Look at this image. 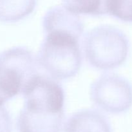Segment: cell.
<instances>
[{
  "instance_id": "6da1fadb",
  "label": "cell",
  "mask_w": 132,
  "mask_h": 132,
  "mask_svg": "<svg viewBox=\"0 0 132 132\" xmlns=\"http://www.w3.org/2000/svg\"><path fill=\"white\" fill-rule=\"evenodd\" d=\"M21 94L24 106L18 120V132H60L64 118V92L48 75L37 73Z\"/></svg>"
},
{
  "instance_id": "7a4b0ae2",
  "label": "cell",
  "mask_w": 132,
  "mask_h": 132,
  "mask_svg": "<svg viewBox=\"0 0 132 132\" xmlns=\"http://www.w3.org/2000/svg\"><path fill=\"white\" fill-rule=\"evenodd\" d=\"M45 34L36 57L39 67L55 80L74 77L82 64L80 37L61 31H50Z\"/></svg>"
},
{
  "instance_id": "3957f363",
  "label": "cell",
  "mask_w": 132,
  "mask_h": 132,
  "mask_svg": "<svg viewBox=\"0 0 132 132\" xmlns=\"http://www.w3.org/2000/svg\"><path fill=\"white\" fill-rule=\"evenodd\" d=\"M129 41L116 27L101 25L85 34L83 51L88 63L101 70H110L122 65L128 57Z\"/></svg>"
},
{
  "instance_id": "277c9868",
  "label": "cell",
  "mask_w": 132,
  "mask_h": 132,
  "mask_svg": "<svg viewBox=\"0 0 132 132\" xmlns=\"http://www.w3.org/2000/svg\"><path fill=\"white\" fill-rule=\"evenodd\" d=\"M37 59L24 46L0 54V105L21 94L27 82L38 73Z\"/></svg>"
},
{
  "instance_id": "5b68a950",
  "label": "cell",
  "mask_w": 132,
  "mask_h": 132,
  "mask_svg": "<svg viewBox=\"0 0 132 132\" xmlns=\"http://www.w3.org/2000/svg\"><path fill=\"white\" fill-rule=\"evenodd\" d=\"M93 103L104 112L119 114L132 106V86L128 80L116 73H105L90 86Z\"/></svg>"
},
{
  "instance_id": "8992f818",
  "label": "cell",
  "mask_w": 132,
  "mask_h": 132,
  "mask_svg": "<svg viewBox=\"0 0 132 132\" xmlns=\"http://www.w3.org/2000/svg\"><path fill=\"white\" fill-rule=\"evenodd\" d=\"M84 23L79 15L71 12L62 6L49 9L43 19L45 33L50 31H61L71 33L81 37L84 32Z\"/></svg>"
},
{
  "instance_id": "52a82bcc",
  "label": "cell",
  "mask_w": 132,
  "mask_h": 132,
  "mask_svg": "<svg viewBox=\"0 0 132 132\" xmlns=\"http://www.w3.org/2000/svg\"><path fill=\"white\" fill-rule=\"evenodd\" d=\"M64 132H111V126L99 111L85 109L75 112L68 118Z\"/></svg>"
},
{
  "instance_id": "ba28073f",
  "label": "cell",
  "mask_w": 132,
  "mask_h": 132,
  "mask_svg": "<svg viewBox=\"0 0 132 132\" xmlns=\"http://www.w3.org/2000/svg\"><path fill=\"white\" fill-rule=\"evenodd\" d=\"M37 0H0V21L15 23L32 14Z\"/></svg>"
},
{
  "instance_id": "9c48e42d",
  "label": "cell",
  "mask_w": 132,
  "mask_h": 132,
  "mask_svg": "<svg viewBox=\"0 0 132 132\" xmlns=\"http://www.w3.org/2000/svg\"><path fill=\"white\" fill-rule=\"evenodd\" d=\"M63 6L73 14L100 16L108 14V0H62Z\"/></svg>"
},
{
  "instance_id": "30bf717a",
  "label": "cell",
  "mask_w": 132,
  "mask_h": 132,
  "mask_svg": "<svg viewBox=\"0 0 132 132\" xmlns=\"http://www.w3.org/2000/svg\"><path fill=\"white\" fill-rule=\"evenodd\" d=\"M107 10L113 18L132 23V0H108Z\"/></svg>"
},
{
  "instance_id": "8fae6325",
  "label": "cell",
  "mask_w": 132,
  "mask_h": 132,
  "mask_svg": "<svg viewBox=\"0 0 132 132\" xmlns=\"http://www.w3.org/2000/svg\"><path fill=\"white\" fill-rule=\"evenodd\" d=\"M12 120L4 104L0 105V132H11Z\"/></svg>"
}]
</instances>
